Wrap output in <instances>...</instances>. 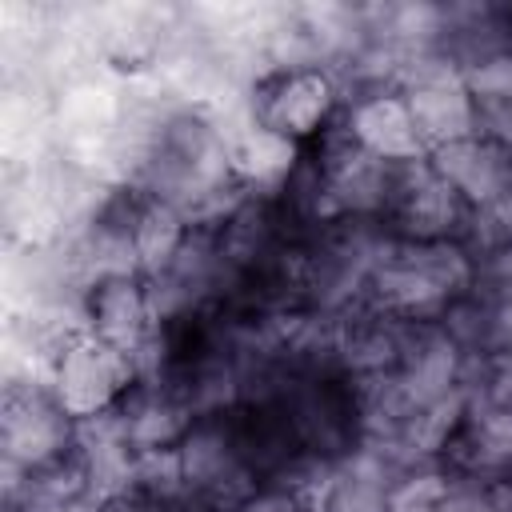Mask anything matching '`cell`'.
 I'll use <instances>...</instances> for the list:
<instances>
[{
  "label": "cell",
  "mask_w": 512,
  "mask_h": 512,
  "mask_svg": "<svg viewBox=\"0 0 512 512\" xmlns=\"http://www.w3.org/2000/svg\"><path fill=\"white\" fill-rule=\"evenodd\" d=\"M400 76H404L400 96L412 112L424 148H444L452 140L476 136V104L464 88V68H456L448 56L416 52L408 64H400Z\"/></svg>",
  "instance_id": "cell-1"
},
{
  "label": "cell",
  "mask_w": 512,
  "mask_h": 512,
  "mask_svg": "<svg viewBox=\"0 0 512 512\" xmlns=\"http://www.w3.org/2000/svg\"><path fill=\"white\" fill-rule=\"evenodd\" d=\"M132 376H136V364L124 348H112L100 336L84 332L56 356L52 396L72 420H88L108 412L116 396L132 384Z\"/></svg>",
  "instance_id": "cell-2"
},
{
  "label": "cell",
  "mask_w": 512,
  "mask_h": 512,
  "mask_svg": "<svg viewBox=\"0 0 512 512\" xmlns=\"http://www.w3.org/2000/svg\"><path fill=\"white\" fill-rule=\"evenodd\" d=\"M68 440H76L72 416L56 404V396L12 392L4 404V460L24 468H44L64 456Z\"/></svg>",
  "instance_id": "cell-3"
},
{
  "label": "cell",
  "mask_w": 512,
  "mask_h": 512,
  "mask_svg": "<svg viewBox=\"0 0 512 512\" xmlns=\"http://www.w3.org/2000/svg\"><path fill=\"white\" fill-rule=\"evenodd\" d=\"M432 172L448 180L468 204L492 208L512 192V152L488 136L452 140L444 148H432Z\"/></svg>",
  "instance_id": "cell-4"
},
{
  "label": "cell",
  "mask_w": 512,
  "mask_h": 512,
  "mask_svg": "<svg viewBox=\"0 0 512 512\" xmlns=\"http://www.w3.org/2000/svg\"><path fill=\"white\" fill-rule=\"evenodd\" d=\"M332 108H336L332 80L316 68H296V72H284L276 84H268L260 104V124L288 140H300V136H312L332 116Z\"/></svg>",
  "instance_id": "cell-5"
},
{
  "label": "cell",
  "mask_w": 512,
  "mask_h": 512,
  "mask_svg": "<svg viewBox=\"0 0 512 512\" xmlns=\"http://www.w3.org/2000/svg\"><path fill=\"white\" fill-rule=\"evenodd\" d=\"M348 132L368 156L388 160V164H416L424 156V140L412 124V112H408L404 96H396V92H380V96H368L364 104H356Z\"/></svg>",
  "instance_id": "cell-6"
},
{
  "label": "cell",
  "mask_w": 512,
  "mask_h": 512,
  "mask_svg": "<svg viewBox=\"0 0 512 512\" xmlns=\"http://www.w3.org/2000/svg\"><path fill=\"white\" fill-rule=\"evenodd\" d=\"M396 196L404 232L416 240H444L464 216V196L420 160L408 164V176H396Z\"/></svg>",
  "instance_id": "cell-7"
},
{
  "label": "cell",
  "mask_w": 512,
  "mask_h": 512,
  "mask_svg": "<svg viewBox=\"0 0 512 512\" xmlns=\"http://www.w3.org/2000/svg\"><path fill=\"white\" fill-rule=\"evenodd\" d=\"M88 328L104 344L124 348L132 356L152 336V308H148L144 288L132 284L128 276L100 280L92 288V300H88Z\"/></svg>",
  "instance_id": "cell-8"
},
{
  "label": "cell",
  "mask_w": 512,
  "mask_h": 512,
  "mask_svg": "<svg viewBox=\"0 0 512 512\" xmlns=\"http://www.w3.org/2000/svg\"><path fill=\"white\" fill-rule=\"evenodd\" d=\"M296 164V140L252 124L228 152V168L244 180V184H280Z\"/></svg>",
  "instance_id": "cell-9"
},
{
  "label": "cell",
  "mask_w": 512,
  "mask_h": 512,
  "mask_svg": "<svg viewBox=\"0 0 512 512\" xmlns=\"http://www.w3.org/2000/svg\"><path fill=\"white\" fill-rule=\"evenodd\" d=\"M372 284H376L380 308L392 312V316H424V312H436L440 304H448V296L420 268L400 260L396 252L372 272Z\"/></svg>",
  "instance_id": "cell-10"
},
{
  "label": "cell",
  "mask_w": 512,
  "mask_h": 512,
  "mask_svg": "<svg viewBox=\"0 0 512 512\" xmlns=\"http://www.w3.org/2000/svg\"><path fill=\"white\" fill-rule=\"evenodd\" d=\"M184 212L180 208H172V204H164V200H152L140 216H136V224H132V248H136V264L144 268V272H152V276H160V272H168L172 268V260H176V252L184 248Z\"/></svg>",
  "instance_id": "cell-11"
},
{
  "label": "cell",
  "mask_w": 512,
  "mask_h": 512,
  "mask_svg": "<svg viewBox=\"0 0 512 512\" xmlns=\"http://www.w3.org/2000/svg\"><path fill=\"white\" fill-rule=\"evenodd\" d=\"M124 432L132 452H152V448H172L176 440L188 436V408L176 400H144L132 412H124Z\"/></svg>",
  "instance_id": "cell-12"
},
{
  "label": "cell",
  "mask_w": 512,
  "mask_h": 512,
  "mask_svg": "<svg viewBox=\"0 0 512 512\" xmlns=\"http://www.w3.org/2000/svg\"><path fill=\"white\" fill-rule=\"evenodd\" d=\"M448 492V476L440 472H408L396 480L384 496V512H440V500Z\"/></svg>",
  "instance_id": "cell-13"
},
{
  "label": "cell",
  "mask_w": 512,
  "mask_h": 512,
  "mask_svg": "<svg viewBox=\"0 0 512 512\" xmlns=\"http://www.w3.org/2000/svg\"><path fill=\"white\" fill-rule=\"evenodd\" d=\"M440 512H492V484H480V476L448 480Z\"/></svg>",
  "instance_id": "cell-14"
}]
</instances>
